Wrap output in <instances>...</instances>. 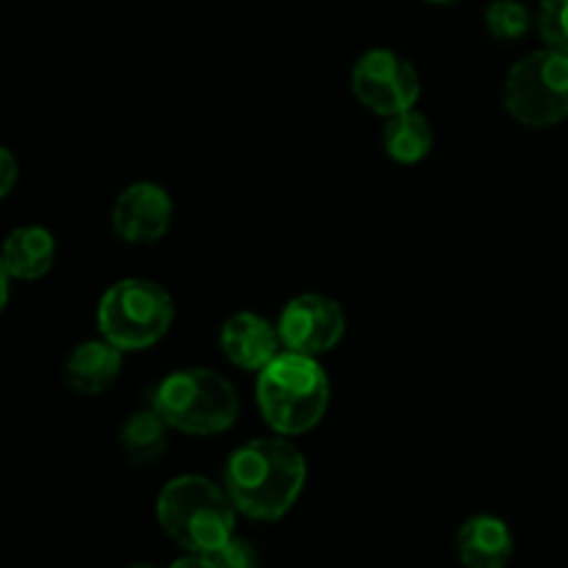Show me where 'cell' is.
<instances>
[{
    "label": "cell",
    "instance_id": "20",
    "mask_svg": "<svg viewBox=\"0 0 568 568\" xmlns=\"http://www.w3.org/2000/svg\"><path fill=\"white\" fill-rule=\"evenodd\" d=\"M170 568H216V566L211 564L209 555H192V552H189L186 558L175 560V564H172Z\"/></svg>",
    "mask_w": 568,
    "mask_h": 568
},
{
    "label": "cell",
    "instance_id": "4",
    "mask_svg": "<svg viewBox=\"0 0 568 568\" xmlns=\"http://www.w3.org/2000/svg\"><path fill=\"white\" fill-rule=\"evenodd\" d=\"M153 408L166 425L186 436H216L236 425L239 394L214 369H178L159 383Z\"/></svg>",
    "mask_w": 568,
    "mask_h": 568
},
{
    "label": "cell",
    "instance_id": "18",
    "mask_svg": "<svg viewBox=\"0 0 568 568\" xmlns=\"http://www.w3.org/2000/svg\"><path fill=\"white\" fill-rule=\"evenodd\" d=\"M209 558L216 568H258V552H255L253 544L236 536L227 544H222Z\"/></svg>",
    "mask_w": 568,
    "mask_h": 568
},
{
    "label": "cell",
    "instance_id": "22",
    "mask_svg": "<svg viewBox=\"0 0 568 568\" xmlns=\"http://www.w3.org/2000/svg\"><path fill=\"white\" fill-rule=\"evenodd\" d=\"M128 568H153V566H148V564H136V566H128Z\"/></svg>",
    "mask_w": 568,
    "mask_h": 568
},
{
    "label": "cell",
    "instance_id": "2",
    "mask_svg": "<svg viewBox=\"0 0 568 568\" xmlns=\"http://www.w3.org/2000/svg\"><path fill=\"white\" fill-rule=\"evenodd\" d=\"M255 403L272 433L286 438L303 436L325 419L331 381L316 358L283 349L258 372Z\"/></svg>",
    "mask_w": 568,
    "mask_h": 568
},
{
    "label": "cell",
    "instance_id": "17",
    "mask_svg": "<svg viewBox=\"0 0 568 568\" xmlns=\"http://www.w3.org/2000/svg\"><path fill=\"white\" fill-rule=\"evenodd\" d=\"M536 28L547 48L568 53V0H541Z\"/></svg>",
    "mask_w": 568,
    "mask_h": 568
},
{
    "label": "cell",
    "instance_id": "7",
    "mask_svg": "<svg viewBox=\"0 0 568 568\" xmlns=\"http://www.w3.org/2000/svg\"><path fill=\"white\" fill-rule=\"evenodd\" d=\"M353 94L366 111L388 120L414 109L422 94V78L405 55L377 48L355 61Z\"/></svg>",
    "mask_w": 568,
    "mask_h": 568
},
{
    "label": "cell",
    "instance_id": "8",
    "mask_svg": "<svg viewBox=\"0 0 568 568\" xmlns=\"http://www.w3.org/2000/svg\"><path fill=\"white\" fill-rule=\"evenodd\" d=\"M344 327H347V320H344L342 305L325 294H300L288 300L277 316L283 347L311 355V358L336 349L344 338Z\"/></svg>",
    "mask_w": 568,
    "mask_h": 568
},
{
    "label": "cell",
    "instance_id": "10",
    "mask_svg": "<svg viewBox=\"0 0 568 568\" xmlns=\"http://www.w3.org/2000/svg\"><path fill=\"white\" fill-rule=\"evenodd\" d=\"M220 347L233 366L247 372H261L286 349L277 325L253 311H239L222 325Z\"/></svg>",
    "mask_w": 568,
    "mask_h": 568
},
{
    "label": "cell",
    "instance_id": "11",
    "mask_svg": "<svg viewBox=\"0 0 568 568\" xmlns=\"http://www.w3.org/2000/svg\"><path fill=\"white\" fill-rule=\"evenodd\" d=\"M122 372V349L105 342L103 336L92 342H81L64 364V381L78 394H103L116 383Z\"/></svg>",
    "mask_w": 568,
    "mask_h": 568
},
{
    "label": "cell",
    "instance_id": "13",
    "mask_svg": "<svg viewBox=\"0 0 568 568\" xmlns=\"http://www.w3.org/2000/svg\"><path fill=\"white\" fill-rule=\"evenodd\" d=\"M55 264V239L42 225H22L6 236L0 272L14 281H39Z\"/></svg>",
    "mask_w": 568,
    "mask_h": 568
},
{
    "label": "cell",
    "instance_id": "21",
    "mask_svg": "<svg viewBox=\"0 0 568 568\" xmlns=\"http://www.w3.org/2000/svg\"><path fill=\"white\" fill-rule=\"evenodd\" d=\"M427 3H458V0H427Z\"/></svg>",
    "mask_w": 568,
    "mask_h": 568
},
{
    "label": "cell",
    "instance_id": "12",
    "mask_svg": "<svg viewBox=\"0 0 568 568\" xmlns=\"http://www.w3.org/2000/svg\"><path fill=\"white\" fill-rule=\"evenodd\" d=\"M458 555L466 568H505L514 558V532L497 516H471L458 530Z\"/></svg>",
    "mask_w": 568,
    "mask_h": 568
},
{
    "label": "cell",
    "instance_id": "1",
    "mask_svg": "<svg viewBox=\"0 0 568 568\" xmlns=\"http://www.w3.org/2000/svg\"><path fill=\"white\" fill-rule=\"evenodd\" d=\"M308 466L286 436L253 438L233 449L225 464V491L239 514L277 521L294 508L305 488Z\"/></svg>",
    "mask_w": 568,
    "mask_h": 568
},
{
    "label": "cell",
    "instance_id": "9",
    "mask_svg": "<svg viewBox=\"0 0 568 568\" xmlns=\"http://www.w3.org/2000/svg\"><path fill=\"white\" fill-rule=\"evenodd\" d=\"M172 225V197L150 181L122 189L111 209V227L128 244H155Z\"/></svg>",
    "mask_w": 568,
    "mask_h": 568
},
{
    "label": "cell",
    "instance_id": "15",
    "mask_svg": "<svg viewBox=\"0 0 568 568\" xmlns=\"http://www.w3.org/2000/svg\"><path fill=\"white\" fill-rule=\"evenodd\" d=\"M170 430L172 427L155 408L139 410V414L128 416V422L122 425L120 447L131 464H155V460L164 458L166 447H170Z\"/></svg>",
    "mask_w": 568,
    "mask_h": 568
},
{
    "label": "cell",
    "instance_id": "16",
    "mask_svg": "<svg viewBox=\"0 0 568 568\" xmlns=\"http://www.w3.org/2000/svg\"><path fill=\"white\" fill-rule=\"evenodd\" d=\"M486 28L499 42H519L532 28V14L521 0H494L486 9Z\"/></svg>",
    "mask_w": 568,
    "mask_h": 568
},
{
    "label": "cell",
    "instance_id": "3",
    "mask_svg": "<svg viewBox=\"0 0 568 568\" xmlns=\"http://www.w3.org/2000/svg\"><path fill=\"white\" fill-rule=\"evenodd\" d=\"M236 505L209 477L183 475L166 483L155 499L161 530L192 555H211L236 536Z\"/></svg>",
    "mask_w": 568,
    "mask_h": 568
},
{
    "label": "cell",
    "instance_id": "5",
    "mask_svg": "<svg viewBox=\"0 0 568 568\" xmlns=\"http://www.w3.org/2000/svg\"><path fill=\"white\" fill-rule=\"evenodd\" d=\"M175 303L161 283L125 277L103 292L98 303V331L122 353H139L170 333Z\"/></svg>",
    "mask_w": 568,
    "mask_h": 568
},
{
    "label": "cell",
    "instance_id": "19",
    "mask_svg": "<svg viewBox=\"0 0 568 568\" xmlns=\"http://www.w3.org/2000/svg\"><path fill=\"white\" fill-rule=\"evenodd\" d=\"M17 178H20V166H17L14 153L9 148H3L0 150V197H9Z\"/></svg>",
    "mask_w": 568,
    "mask_h": 568
},
{
    "label": "cell",
    "instance_id": "6",
    "mask_svg": "<svg viewBox=\"0 0 568 568\" xmlns=\"http://www.w3.org/2000/svg\"><path fill=\"white\" fill-rule=\"evenodd\" d=\"M503 103L525 128H552L568 120V53L536 50L510 67Z\"/></svg>",
    "mask_w": 568,
    "mask_h": 568
},
{
    "label": "cell",
    "instance_id": "14",
    "mask_svg": "<svg viewBox=\"0 0 568 568\" xmlns=\"http://www.w3.org/2000/svg\"><path fill=\"white\" fill-rule=\"evenodd\" d=\"M433 142H436V136H433L430 120L416 109L388 116L386 125H383V150L397 164H419V161H425L430 155Z\"/></svg>",
    "mask_w": 568,
    "mask_h": 568
}]
</instances>
